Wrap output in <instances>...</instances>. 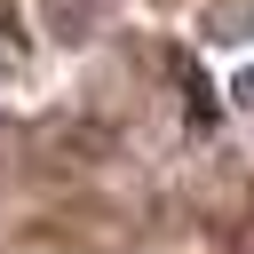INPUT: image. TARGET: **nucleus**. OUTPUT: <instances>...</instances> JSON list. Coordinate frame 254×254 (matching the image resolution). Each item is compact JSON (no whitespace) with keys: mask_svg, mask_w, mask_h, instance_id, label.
Returning a JSON list of instances; mask_svg holds the SVG:
<instances>
[{"mask_svg":"<svg viewBox=\"0 0 254 254\" xmlns=\"http://www.w3.org/2000/svg\"><path fill=\"white\" fill-rule=\"evenodd\" d=\"M230 103H246V111H254V71H238V79H230Z\"/></svg>","mask_w":254,"mask_h":254,"instance_id":"nucleus-1","label":"nucleus"}]
</instances>
